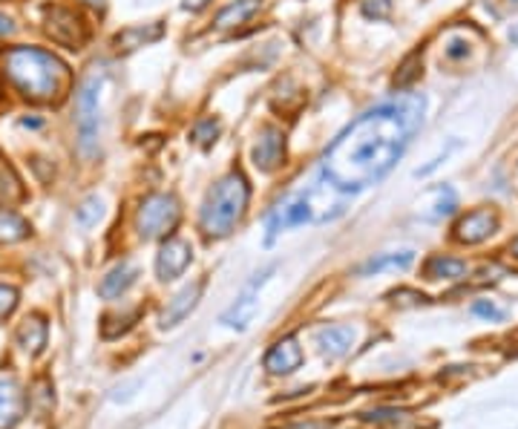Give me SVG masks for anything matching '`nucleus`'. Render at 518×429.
I'll return each mask as SVG.
<instances>
[{
  "instance_id": "37",
  "label": "nucleus",
  "mask_w": 518,
  "mask_h": 429,
  "mask_svg": "<svg viewBox=\"0 0 518 429\" xmlns=\"http://www.w3.org/2000/svg\"><path fill=\"white\" fill-rule=\"evenodd\" d=\"M464 53H466V49H464V44H458V41H455V44L447 49V55H449V58H461Z\"/></svg>"
},
{
  "instance_id": "32",
  "label": "nucleus",
  "mask_w": 518,
  "mask_h": 429,
  "mask_svg": "<svg viewBox=\"0 0 518 429\" xmlns=\"http://www.w3.org/2000/svg\"><path fill=\"white\" fill-rule=\"evenodd\" d=\"M15 35H18V20L0 9V41H9V38H15Z\"/></svg>"
},
{
  "instance_id": "11",
  "label": "nucleus",
  "mask_w": 518,
  "mask_h": 429,
  "mask_svg": "<svg viewBox=\"0 0 518 429\" xmlns=\"http://www.w3.org/2000/svg\"><path fill=\"white\" fill-rule=\"evenodd\" d=\"M27 415V392L15 375L0 372V429H12Z\"/></svg>"
},
{
  "instance_id": "13",
  "label": "nucleus",
  "mask_w": 518,
  "mask_h": 429,
  "mask_svg": "<svg viewBox=\"0 0 518 429\" xmlns=\"http://www.w3.org/2000/svg\"><path fill=\"white\" fill-rule=\"evenodd\" d=\"M165 38V23L162 20H153V23H135V27H127L121 29L116 38H113V46L116 53H135V49L142 46H150L156 41Z\"/></svg>"
},
{
  "instance_id": "4",
  "label": "nucleus",
  "mask_w": 518,
  "mask_h": 429,
  "mask_svg": "<svg viewBox=\"0 0 518 429\" xmlns=\"http://www.w3.org/2000/svg\"><path fill=\"white\" fill-rule=\"evenodd\" d=\"M101 90L104 76L90 72L76 84L72 93V113H76V150L81 158L93 162L98 156V127H101Z\"/></svg>"
},
{
  "instance_id": "31",
  "label": "nucleus",
  "mask_w": 518,
  "mask_h": 429,
  "mask_svg": "<svg viewBox=\"0 0 518 429\" xmlns=\"http://www.w3.org/2000/svg\"><path fill=\"white\" fill-rule=\"evenodd\" d=\"M406 412H398V409H375V412H366L363 418L366 421H372V424H386V421H392V424H398L401 418H403Z\"/></svg>"
},
{
  "instance_id": "1",
  "label": "nucleus",
  "mask_w": 518,
  "mask_h": 429,
  "mask_svg": "<svg viewBox=\"0 0 518 429\" xmlns=\"http://www.w3.org/2000/svg\"><path fill=\"white\" fill-rule=\"evenodd\" d=\"M426 98L406 93L354 118L323 156V179L352 196L384 182L401 162L417 127L424 125Z\"/></svg>"
},
{
  "instance_id": "16",
  "label": "nucleus",
  "mask_w": 518,
  "mask_h": 429,
  "mask_svg": "<svg viewBox=\"0 0 518 429\" xmlns=\"http://www.w3.org/2000/svg\"><path fill=\"white\" fill-rule=\"evenodd\" d=\"M135 279H139V268H135L133 263H118L116 268H109V271L101 277L98 294H101L104 300H118L133 288Z\"/></svg>"
},
{
  "instance_id": "14",
  "label": "nucleus",
  "mask_w": 518,
  "mask_h": 429,
  "mask_svg": "<svg viewBox=\"0 0 518 429\" xmlns=\"http://www.w3.org/2000/svg\"><path fill=\"white\" fill-rule=\"evenodd\" d=\"M303 366V349L294 337H282L265 354V369L271 375H291Z\"/></svg>"
},
{
  "instance_id": "15",
  "label": "nucleus",
  "mask_w": 518,
  "mask_h": 429,
  "mask_svg": "<svg viewBox=\"0 0 518 429\" xmlns=\"http://www.w3.org/2000/svg\"><path fill=\"white\" fill-rule=\"evenodd\" d=\"M202 291H205V279H196L193 286H184L176 297H173L167 303V309L162 314V328H173V326H179L184 317H188L193 309H196V303H199L202 297Z\"/></svg>"
},
{
  "instance_id": "23",
  "label": "nucleus",
  "mask_w": 518,
  "mask_h": 429,
  "mask_svg": "<svg viewBox=\"0 0 518 429\" xmlns=\"http://www.w3.org/2000/svg\"><path fill=\"white\" fill-rule=\"evenodd\" d=\"M263 0H237V4H228L225 9L216 15V27L219 29H231V27H239V23L248 20L254 12L259 9Z\"/></svg>"
},
{
  "instance_id": "28",
  "label": "nucleus",
  "mask_w": 518,
  "mask_h": 429,
  "mask_svg": "<svg viewBox=\"0 0 518 429\" xmlns=\"http://www.w3.org/2000/svg\"><path fill=\"white\" fill-rule=\"evenodd\" d=\"M18 303H20L18 288H15V286L0 283V320H6V317L18 309Z\"/></svg>"
},
{
  "instance_id": "9",
  "label": "nucleus",
  "mask_w": 518,
  "mask_h": 429,
  "mask_svg": "<svg viewBox=\"0 0 518 429\" xmlns=\"http://www.w3.org/2000/svg\"><path fill=\"white\" fill-rule=\"evenodd\" d=\"M498 225H501V219H498L496 211H492V207H478V211H470L466 216L458 219L452 237H455V242H461V245H478V242H484V239H490L492 234H496Z\"/></svg>"
},
{
  "instance_id": "38",
  "label": "nucleus",
  "mask_w": 518,
  "mask_h": 429,
  "mask_svg": "<svg viewBox=\"0 0 518 429\" xmlns=\"http://www.w3.org/2000/svg\"><path fill=\"white\" fill-rule=\"evenodd\" d=\"M510 41L518 44V23H513V29H510Z\"/></svg>"
},
{
  "instance_id": "41",
  "label": "nucleus",
  "mask_w": 518,
  "mask_h": 429,
  "mask_svg": "<svg viewBox=\"0 0 518 429\" xmlns=\"http://www.w3.org/2000/svg\"><path fill=\"white\" fill-rule=\"evenodd\" d=\"M0 4H9V0H0Z\"/></svg>"
},
{
  "instance_id": "20",
  "label": "nucleus",
  "mask_w": 518,
  "mask_h": 429,
  "mask_svg": "<svg viewBox=\"0 0 518 429\" xmlns=\"http://www.w3.org/2000/svg\"><path fill=\"white\" fill-rule=\"evenodd\" d=\"M46 340H49V326H46V320H44L41 314H32V317H27V320L20 323V328H18V346L23 352H29L32 358L46 349Z\"/></svg>"
},
{
  "instance_id": "21",
  "label": "nucleus",
  "mask_w": 518,
  "mask_h": 429,
  "mask_svg": "<svg viewBox=\"0 0 518 429\" xmlns=\"http://www.w3.org/2000/svg\"><path fill=\"white\" fill-rule=\"evenodd\" d=\"M415 263L412 251H392V254H377L368 263H363L357 268L360 277H372V274H384V271H406Z\"/></svg>"
},
{
  "instance_id": "6",
  "label": "nucleus",
  "mask_w": 518,
  "mask_h": 429,
  "mask_svg": "<svg viewBox=\"0 0 518 429\" xmlns=\"http://www.w3.org/2000/svg\"><path fill=\"white\" fill-rule=\"evenodd\" d=\"M41 27L49 41L69 49V53H81L90 41V27H86L84 15L64 4H46L41 12Z\"/></svg>"
},
{
  "instance_id": "17",
  "label": "nucleus",
  "mask_w": 518,
  "mask_h": 429,
  "mask_svg": "<svg viewBox=\"0 0 518 429\" xmlns=\"http://www.w3.org/2000/svg\"><path fill=\"white\" fill-rule=\"evenodd\" d=\"M29 237H32L29 219L15 211V205H0V245H18Z\"/></svg>"
},
{
  "instance_id": "2",
  "label": "nucleus",
  "mask_w": 518,
  "mask_h": 429,
  "mask_svg": "<svg viewBox=\"0 0 518 429\" xmlns=\"http://www.w3.org/2000/svg\"><path fill=\"white\" fill-rule=\"evenodd\" d=\"M0 78L35 107L58 104L67 95L72 72L58 53L38 44H15L0 53Z\"/></svg>"
},
{
  "instance_id": "19",
  "label": "nucleus",
  "mask_w": 518,
  "mask_h": 429,
  "mask_svg": "<svg viewBox=\"0 0 518 429\" xmlns=\"http://www.w3.org/2000/svg\"><path fill=\"white\" fill-rule=\"evenodd\" d=\"M317 346L328 358H343L349 354V349L354 346V328L352 326H326L320 328L317 335Z\"/></svg>"
},
{
  "instance_id": "7",
  "label": "nucleus",
  "mask_w": 518,
  "mask_h": 429,
  "mask_svg": "<svg viewBox=\"0 0 518 429\" xmlns=\"http://www.w3.org/2000/svg\"><path fill=\"white\" fill-rule=\"evenodd\" d=\"M305 223H314V211H312V202H308V193L297 190V193H288L286 199L274 205V211L268 214V242H274L277 234L282 231H291L297 225Z\"/></svg>"
},
{
  "instance_id": "30",
  "label": "nucleus",
  "mask_w": 518,
  "mask_h": 429,
  "mask_svg": "<svg viewBox=\"0 0 518 429\" xmlns=\"http://www.w3.org/2000/svg\"><path fill=\"white\" fill-rule=\"evenodd\" d=\"M389 12H392L389 0H363V15L366 18L384 20V18H389Z\"/></svg>"
},
{
  "instance_id": "42",
  "label": "nucleus",
  "mask_w": 518,
  "mask_h": 429,
  "mask_svg": "<svg viewBox=\"0 0 518 429\" xmlns=\"http://www.w3.org/2000/svg\"><path fill=\"white\" fill-rule=\"evenodd\" d=\"M510 4H518V0H510Z\"/></svg>"
},
{
  "instance_id": "36",
  "label": "nucleus",
  "mask_w": 518,
  "mask_h": 429,
  "mask_svg": "<svg viewBox=\"0 0 518 429\" xmlns=\"http://www.w3.org/2000/svg\"><path fill=\"white\" fill-rule=\"evenodd\" d=\"M81 6H86V9H93V12H104L107 9V0H78Z\"/></svg>"
},
{
  "instance_id": "25",
  "label": "nucleus",
  "mask_w": 518,
  "mask_h": 429,
  "mask_svg": "<svg viewBox=\"0 0 518 429\" xmlns=\"http://www.w3.org/2000/svg\"><path fill=\"white\" fill-rule=\"evenodd\" d=\"M101 216H104V202L98 199L95 193H90L86 199H81L78 202V207H76V223L81 225V228H95L98 223H101Z\"/></svg>"
},
{
  "instance_id": "12",
  "label": "nucleus",
  "mask_w": 518,
  "mask_h": 429,
  "mask_svg": "<svg viewBox=\"0 0 518 429\" xmlns=\"http://www.w3.org/2000/svg\"><path fill=\"white\" fill-rule=\"evenodd\" d=\"M251 158H254V165L263 170V174L277 170L282 162H286V133L277 130V127H265L254 142Z\"/></svg>"
},
{
  "instance_id": "33",
  "label": "nucleus",
  "mask_w": 518,
  "mask_h": 429,
  "mask_svg": "<svg viewBox=\"0 0 518 429\" xmlns=\"http://www.w3.org/2000/svg\"><path fill=\"white\" fill-rule=\"evenodd\" d=\"M18 127H23V130H44L46 127V118L44 116H35V113H27V116L18 118Z\"/></svg>"
},
{
  "instance_id": "27",
  "label": "nucleus",
  "mask_w": 518,
  "mask_h": 429,
  "mask_svg": "<svg viewBox=\"0 0 518 429\" xmlns=\"http://www.w3.org/2000/svg\"><path fill=\"white\" fill-rule=\"evenodd\" d=\"M219 136V121L216 118H202L199 125L193 127V142L202 147H211Z\"/></svg>"
},
{
  "instance_id": "22",
  "label": "nucleus",
  "mask_w": 518,
  "mask_h": 429,
  "mask_svg": "<svg viewBox=\"0 0 518 429\" xmlns=\"http://www.w3.org/2000/svg\"><path fill=\"white\" fill-rule=\"evenodd\" d=\"M466 271H470V265L464 260H455V256H443V254L429 256L424 265L426 279H461L466 277Z\"/></svg>"
},
{
  "instance_id": "26",
  "label": "nucleus",
  "mask_w": 518,
  "mask_h": 429,
  "mask_svg": "<svg viewBox=\"0 0 518 429\" xmlns=\"http://www.w3.org/2000/svg\"><path fill=\"white\" fill-rule=\"evenodd\" d=\"M421 53H412L409 58L403 61L401 69H398V76H394V87L398 90H406V87H412L415 78L421 76Z\"/></svg>"
},
{
  "instance_id": "5",
  "label": "nucleus",
  "mask_w": 518,
  "mask_h": 429,
  "mask_svg": "<svg viewBox=\"0 0 518 429\" xmlns=\"http://www.w3.org/2000/svg\"><path fill=\"white\" fill-rule=\"evenodd\" d=\"M182 205L170 193H150L144 196L139 211H135V231L142 239H167L179 228Z\"/></svg>"
},
{
  "instance_id": "35",
  "label": "nucleus",
  "mask_w": 518,
  "mask_h": 429,
  "mask_svg": "<svg viewBox=\"0 0 518 429\" xmlns=\"http://www.w3.org/2000/svg\"><path fill=\"white\" fill-rule=\"evenodd\" d=\"M211 0H182V9L184 12H202Z\"/></svg>"
},
{
  "instance_id": "34",
  "label": "nucleus",
  "mask_w": 518,
  "mask_h": 429,
  "mask_svg": "<svg viewBox=\"0 0 518 429\" xmlns=\"http://www.w3.org/2000/svg\"><path fill=\"white\" fill-rule=\"evenodd\" d=\"M335 424L331 421H312V424H294V426H286V429H331Z\"/></svg>"
},
{
  "instance_id": "24",
  "label": "nucleus",
  "mask_w": 518,
  "mask_h": 429,
  "mask_svg": "<svg viewBox=\"0 0 518 429\" xmlns=\"http://www.w3.org/2000/svg\"><path fill=\"white\" fill-rule=\"evenodd\" d=\"M426 196L429 199H435V205H429L432 211H426V219H447V216H452L455 211H458V196H455V190L447 188V185L432 188Z\"/></svg>"
},
{
  "instance_id": "10",
  "label": "nucleus",
  "mask_w": 518,
  "mask_h": 429,
  "mask_svg": "<svg viewBox=\"0 0 518 429\" xmlns=\"http://www.w3.org/2000/svg\"><path fill=\"white\" fill-rule=\"evenodd\" d=\"M271 274H274V265L265 268L263 274H256L251 283L245 286V291L237 297V303H233L231 309L222 314V323H225L228 328H237V332H242V328L251 323V317L256 314V294H259V288L268 283Z\"/></svg>"
},
{
  "instance_id": "39",
  "label": "nucleus",
  "mask_w": 518,
  "mask_h": 429,
  "mask_svg": "<svg viewBox=\"0 0 518 429\" xmlns=\"http://www.w3.org/2000/svg\"><path fill=\"white\" fill-rule=\"evenodd\" d=\"M510 254H513V256H515V260H518V237H515V239L510 242Z\"/></svg>"
},
{
  "instance_id": "40",
  "label": "nucleus",
  "mask_w": 518,
  "mask_h": 429,
  "mask_svg": "<svg viewBox=\"0 0 518 429\" xmlns=\"http://www.w3.org/2000/svg\"><path fill=\"white\" fill-rule=\"evenodd\" d=\"M0 101H4V78H0Z\"/></svg>"
},
{
  "instance_id": "3",
  "label": "nucleus",
  "mask_w": 518,
  "mask_h": 429,
  "mask_svg": "<svg viewBox=\"0 0 518 429\" xmlns=\"http://www.w3.org/2000/svg\"><path fill=\"white\" fill-rule=\"evenodd\" d=\"M248 199H251L248 179L239 170H231L205 196L199 216L202 231L207 237H228L242 223L245 211H248Z\"/></svg>"
},
{
  "instance_id": "18",
  "label": "nucleus",
  "mask_w": 518,
  "mask_h": 429,
  "mask_svg": "<svg viewBox=\"0 0 518 429\" xmlns=\"http://www.w3.org/2000/svg\"><path fill=\"white\" fill-rule=\"evenodd\" d=\"M23 199H27V185L12 158L0 150V205H20Z\"/></svg>"
},
{
  "instance_id": "29",
  "label": "nucleus",
  "mask_w": 518,
  "mask_h": 429,
  "mask_svg": "<svg viewBox=\"0 0 518 429\" xmlns=\"http://www.w3.org/2000/svg\"><path fill=\"white\" fill-rule=\"evenodd\" d=\"M473 314L475 317H484V320H496V323L504 320V309H498V305L490 303V300H475L473 303Z\"/></svg>"
},
{
  "instance_id": "8",
  "label": "nucleus",
  "mask_w": 518,
  "mask_h": 429,
  "mask_svg": "<svg viewBox=\"0 0 518 429\" xmlns=\"http://www.w3.org/2000/svg\"><path fill=\"white\" fill-rule=\"evenodd\" d=\"M190 263H193L190 242L182 239V237H167L162 248H158V256H156V274L162 283H170V279H176L188 271Z\"/></svg>"
}]
</instances>
